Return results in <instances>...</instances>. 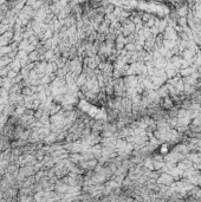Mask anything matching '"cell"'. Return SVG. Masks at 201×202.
<instances>
[{
  "mask_svg": "<svg viewBox=\"0 0 201 202\" xmlns=\"http://www.w3.org/2000/svg\"><path fill=\"white\" fill-rule=\"evenodd\" d=\"M160 107L162 108L163 110L166 111H169L171 109L175 107L174 105V102L171 99V96H168V97H165V98H161V101H160Z\"/></svg>",
  "mask_w": 201,
  "mask_h": 202,
  "instance_id": "cell-1",
  "label": "cell"
},
{
  "mask_svg": "<svg viewBox=\"0 0 201 202\" xmlns=\"http://www.w3.org/2000/svg\"><path fill=\"white\" fill-rule=\"evenodd\" d=\"M18 76V73L16 71H13V70H10V71L7 72V78L8 79H11V80H13V79H16V77Z\"/></svg>",
  "mask_w": 201,
  "mask_h": 202,
  "instance_id": "cell-7",
  "label": "cell"
},
{
  "mask_svg": "<svg viewBox=\"0 0 201 202\" xmlns=\"http://www.w3.org/2000/svg\"><path fill=\"white\" fill-rule=\"evenodd\" d=\"M39 57H40V54H39V52L37 51V50H35L33 52H31V53H29V60L31 62V63H37V62H39Z\"/></svg>",
  "mask_w": 201,
  "mask_h": 202,
  "instance_id": "cell-4",
  "label": "cell"
},
{
  "mask_svg": "<svg viewBox=\"0 0 201 202\" xmlns=\"http://www.w3.org/2000/svg\"><path fill=\"white\" fill-rule=\"evenodd\" d=\"M156 92H157V95H159L160 98H165V97H168L169 96V90H168V85L165 84V85H162L161 88L156 90Z\"/></svg>",
  "mask_w": 201,
  "mask_h": 202,
  "instance_id": "cell-3",
  "label": "cell"
},
{
  "mask_svg": "<svg viewBox=\"0 0 201 202\" xmlns=\"http://www.w3.org/2000/svg\"><path fill=\"white\" fill-rule=\"evenodd\" d=\"M153 16H154V14H152L150 12H144V13H143V16H142V19H141L142 23H143V24H146V23H147L148 20L152 18Z\"/></svg>",
  "mask_w": 201,
  "mask_h": 202,
  "instance_id": "cell-6",
  "label": "cell"
},
{
  "mask_svg": "<svg viewBox=\"0 0 201 202\" xmlns=\"http://www.w3.org/2000/svg\"><path fill=\"white\" fill-rule=\"evenodd\" d=\"M195 69L193 66H189V67H186V69H180L179 70V76L181 78H186V77H190L193 73H194Z\"/></svg>",
  "mask_w": 201,
  "mask_h": 202,
  "instance_id": "cell-2",
  "label": "cell"
},
{
  "mask_svg": "<svg viewBox=\"0 0 201 202\" xmlns=\"http://www.w3.org/2000/svg\"><path fill=\"white\" fill-rule=\"evenodd\" d=\"M177 26L179 27H181V29H185V27H187L188 26V24H187V18H185V17H182V18H179V20H177Z\"/></svg>",
  "mask_w": 201,
  "mask_h": 202,
  "instance_id": "cell-5",
  "label": "cell"
}]
</instances>
